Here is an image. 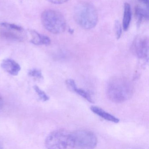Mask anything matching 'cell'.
I'll use <instances>...</instances> for the list:
<instances>
[{"instance_id": "obj_1", "label": "cell", "mask_w": 149, "mask_h": 149, "mask_svg": "<svg viewBox=\"0 0 149 149\" xmlns=\"http://www.w3.org/2000/svg\"><path fill=\"white\" fill-rule=\"evenodd\" d=\"M106 93L110 100L116 103H122L132 96L133 88L130 82L123 77L110 79L106 87Z\"/></svg>"}, {"instance_id": "obj_2", "label": "cell", "mask_w": 149, "mask_h": 149, "mask_svg": "<svg viewBox=\"0 0 149 149\" xmlns=\"http://www.w3.org/2000/svg\"><path fill=\"white\" fill-rule=\"evenodd\" d=\"M74 18L80 26L89 30L96 26L98 16L96 9L92 4L87 2H81L75 7Z\"/></svg>"}, {"instance_id": "obj_3", "label": "cell", "mask_w": 149, "mask_h": 149, "mask_svg": "<svg viewBox=\"0 0 149 149\" xmlns=\"http://www.w3.org/2000/svg\"><path fill=\"white\" fill-rule=\"evenodd\" d=\"M42 25L47 31L54 34H59L66 30V22L61 13L53 9H47L41 16Z\"/></svg>"}, {"instance_id": "obj_4", "label": "cell", "mask_w": 149, "mask_h": 149, "mask_svg": "<svg viewBox=\"0 0 149 149\" xmlns=\"http://www.w3.org/2000/svg\"><path fill=\"white\" fill-rule=\"evenodd\" d=\"M45 145L48 149H74L72 132L64 130H57L48 135Z\"/></svg>"}, {"instance_id": "obj_5", "label": "cell", "mask_w": 149, "mask_h": 149, "mask_svg": "<svg viewBox=\"0 0 149 149\" xmlns=\"http://www.w3.org/2000/svg\"><path fill=\"white\" fill-rule=\"evenodd\" d=\"M74 149H93L97 145V138L89 131L79 130L72 132Z\"/></svg>"}, {"instance_id": "obj_6", "label": "cell", "mask_w": 149, "mask_h": 149, "mask_svg": "<svg viewBox=\"0 0 149 149\" xmlns=\"http://www.w3.org/2000/svg\"><path fill=\"white\" fill-rule=\"evenodd\" d=\"M1 32L6 38L15 40H21L24 32L22 27L14 24L3 22L0 24Z\"/></svg>"}, {"instance_id": "obj_7", "label": "cell", "mask_w": 149, "mask_h": 149, "mask_svg": "<svg viewBox=\"0 0 149 149\" xmlns=\"http://www.w3.org/2000/svg\"><path fill=\"white\" fill-rule=\"evenodd\" d=\"M132 47L134 53L138 58L148 61L149 55L148 38L146 37L136 38L133 42Z\"/></svg>"}, {"instance_id": "obj_8", "label": "cell", "mask_w": 149, "mask_h": 149, "mask_svg": "<svg viewBox=\"0 0 149 149\" xmlns=\"http://www.w3.org/2000/svg\"><path fill=\"white\" fill-rule=\"evenodd\" d=\"M1 67L5 71L12 75H17L21 70L19 63L12 59H4L1 63Z\"/></svg>"}, {"instance_id": "obj_9", "label": "cell", "mask_w": 149, "mask_h": 149, "mask_svg": "<svg viewBox=\"0 0 149 149\" xmlns=\"http://www.w3.org/2000/svg\"><path fill=\"white\" fill-rule=\"evenodd\" d=\"M31 36L30 42L36 45H48L51 42L50 38L34 30H29Z\"/></svg>"}, {"instance_id": "obj_10", "label": "cell", "mask_w": 149, "mask_h": 149, "mask_svg": "<svg viewBox=\"0 0 149 149\" xmlns=\"http://www.w3.org/2000/svg\"><path fill=\"white\" fill-rule=\"evenodd\" d=\"M66 84L70 89L72 91L76 92L78 95L85 98L90 102L93 103L94 102L90 94L84 90L77 88L75 82L73 79H68L66 81Z\"/></svg>"}, {"instance_id": "obj_11", "label": "cell", "mask_w": 149, "mask_h": 149, "mask_svg": "<svg viewBox=\"0 0 149 149\" xmlns=\"http://www.w3.org/2000/svg\"><path fill=\"white\" fill-rule=\"evenodd\" d=\"M91 110L92 112L107 121L114 123H118L119 122V119L118 118L97 106H91Z\"/></svg>"}, {"instance_id": "obj_12", "label": "cell", "mask_w": 149, "mask_h": 149, "mask_svg": "<svg viewBox=\"0 0 149 149\" xmlns=\"http://www.w3.org/2000/svg\"><path fill=\"white\" fill-rule=\"evenodd\" d=\"M132 18L131 8L128 3H125L124 6L123 16V26L124 30H128Z\"/></svg>"}, {"instance_id": "obj_13", "label": "cell", "mask_w": 149, "mask_h": 149, "mask_svg": "<svg viewBox=\"0 0 149 149\" xmlns=\"http://www.w3.org/2000/svg\"><path fill=\"white\" fill-rule=\"evenodd\" d=\"M136 14L138 19L139 24L141 23L144 19H148V13L146 10L138 7L136 9Z\"/></svg>"}, {"instance_id": "obj_14", "label": "cell", "mask_w": 149, "mask_h": 149, "mask_svg": "<svg viewBox=\"0 0 149 149\" xmlns=\"http://www.w3.org/2000/svg\"><path fill=\"white\" fill-rule=\"evenodd\" d=\"M35 91L40 97V99L43 102H46L49 100V97L46 94V93L43 91L38 86L35 85L33 87Z\"/></svg>"}, {"instance_id": "obj_15", "label": "cell", "mask_w": 149, "mask_h": 149, "mask_svg": "<svg viewBox=\"0 0 149 149\" xmlns=\"http://www.w3.org/2000/svg\"><path fill=\"white\" fill-rule=\"evenodd\" d=\"M114 30L117 40H119L122 33V26L119 21L116 20L114 24Z\"/></svg>"}, {"instance_id": "obj_16", "label": "cell", "mask_w": 149, "mask_h": 149, "mask_svg": "<svg viewBox=\"0 0 149 149\" xmlns=\"http://www.w3.org/2000/svg\"><path fill=\"white\" fill-rule=\"evenodd\" d=\"M29 75L36 79H41L43 78L41 71L37 69H33L29 70Z\"/></svg>"}, {"instance_id": "obj_17", "label": "cell", "mask_w": 149, "mask_h": 149, "mask_svg": "<svg viewBox=\"0 0 149 149\" xmlns=\"http://www.w3.org/2000/svg\"><path fill=\"white\" fill-rule=\"evenodd\" d=\"M47 1L53 4L61 5V4L66 3L67 1H68L69 0H47Z\"/></svg>"}, {"instance_id": "obj_18", "label": "cell", "mask_w": 149, "mask_h": 149, "mask_svg": "<svg viewBox=\"0 0 149 149\" xmlns=\"http://www.w3.org/2000/svg\"><path fill=\"white\" fill-rule=\"evenodd\" d=\"M3 106V100L2 97L0 95V110L2 109Z\"/></svg>"}, {"instance_id": "obj_19", "label": "cell", "mask_w": 149, "mask_h": 149, "mask_svg": "<svg viewBox=\"0 0 149 149\" xmlns=\"http://www.w3.org/2000/svg\"><path fill=\"white\" fill-rule=\"evenodd\" d=\"M140 1L144 4H146V5H148V2H149L148 0H140Z\"/></svg>"}, {"instance_id": "obj_20", "label": "cell", "mask_w": 149, "mask_h": 149, "mask_svg": "<svg viewBox=\"0 0 149 149\" xmlns=\"http://www.w3.org/2000/svg\"><path fill=\"white\" fill-rule=\"evenodd\" d=\"M3 146H2V144L0 143V149H2L3 148Z\"/></svg>"}]
</instances>
